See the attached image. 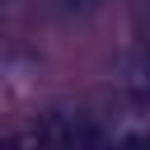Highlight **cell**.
Returning <instances> with one entry per match:
<instances>
[{
  "instance_id": "6da1fadb",
  "label": "cell",
  "mask_w": 150,
  "mask_h": 150,
  "mask_svg": "<svg viewBox=\"0 0 150 150\" xmlns=\"http://www.w3.org/2000/svg\"><path fill=\"white\" fill-rule=\"evenodd\" d=\"M14 150H98L108 145V108H52L28 131L9 136Z\"/></svg>"
}]
</instances>
